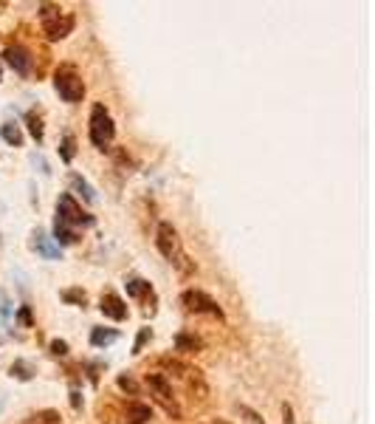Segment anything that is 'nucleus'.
Here are the masks:
<instances>
[{
  "label": "nucleus",
  "mask_w": 375,
  "mask_h": 424,
  "mask_svg": "<svg viewBox=\"0 0 375 424\" xmlns=\"http://www.w3.org/2000/svg\"><path fill=\"white\" fill-rule=\"evenodd\" d=\"M156 246H159V252H161L181 274H192V271H195V263H189V257H186V252H184V246H181L178 229H175L170 221H161V224H159Z\"/></svg>",
  "instance_id": "nucleus-1"
},
{
  "label": "nucleus",
  "mask_w": 375,
  "mask_h": 424,
  "mask_svg": "<svg viewBox=\"0 0 375 424\" xmlns=\"http://www.w3.org/2000/svg\"><path fill=\"white\" fill-rule=\"evenodd\" d=\"M161 368L167 371L164 376L172 382V379H178V382H184L186 385V390L189 393H198L200 399L206 396V382H203V374L198 371V368H192V365H186V362H181V360H172V357H161Z\"/></svg>",
  "instance_id": "nucleus-2"
},
{
  "label": "nucleus",
  "mask_w": 375,
  "mask_h": 424,
  "mask_svg": "<svg viewBox=\"0 0 375 424\" xmlns=\"http://www.w3.org/2000/svg\"><path fill=\"white\" fill-rule=\"evenodd\" d=\"M88 133H91V141H94L96 150H108L110 148V141L116 136V125H113V119H110V113H108V108L102 102H96L94 111H91V127H88Z\"/></svg>",
  "instance_id": "nucleus-3"
},
{
  "label": "nucleus",
  "mask_w": 375,
  "mask_h": 424,
  "mask_svg": "<svg viewBox=\"0 0 375 424\" xmlns=\"http://www.w3.org/2000/svg\"><path fill=\"white\" fill-rule=\"evenodd\" d=\"M40 23H43V31L48 34V40H62L73 29V15L62 12L54 3H43L40 6Z\"/></svg>",
  "instance_id": "nucleus-4"
},
{
  "label": "nucleus",
  "mask_w": 375,
  "mask_h": 424,
  "mask_svg": "<svg viewBox=\"0 0 375 424\" xmlns=\"http://www.w3.org/2000/svg\"><path fill=\"white\" fill-rule=\"evenodd\" d=\"M54 88L71 105L82 102V97H85V83H82V77L77 74V68H73V65H59L57 77H54Z\"/></svg>",
  "instance_id": "nucleus-5"
},
{
  "label": "nucleus",
  "mask_w": 375,
  "mask_h": 424,
  "mask_svg": "<svg viewBox=\"0 0 375 424\" xmlns=\"http://www.w3.org/2000/svg\"><path fill=\"white\" fill-rule=\"evenodd\" d=\"M147 388H149V396H156V402L172 416V418H181V404L175 399V390H172V382L164 376V374H147Z\"/></svg>",
  "instance_id": "nucleus-6"
},
{
  "label": "nucleus",
  "mask_w": 375,
  "mask_h": 424,
  "mask_svg": "<svg viewBox=\"0 0 375 424\" xmlns=\"http://www.w3.org/2000/svg\"><path fill=\"white\" fill-rule=\"evenodd\" d=\"M57 218L65 221L68 227H94V215L82 209V204H77L71 192H62L57 198Z\"/></svg>",
  "instance_id": "nucleus-7"
},
{
  "label": "nucleus",
  "mask_w": 375,
  "mask_h": 424,
  "mask_svg": "<svg viewBox=\"0 0 375 424\" xmlns=\"http://www.w3.org/2000/svg\"><path fill=\"white\" fill-rule=\"evenodd\" d=\"M181 303H184V309L186 311H195V314H212V317H217V320H223V309L217 306V300H212L206 292H200V289H186L184 295H181Z\"/></svg>",
  "instance_id": "nucleus-8"
},
{
  "label": "nucleus",
  "mask_w": 375,
  "mask_h": 424,
  "mask_svg": "<svg viewBox=\"0 0 375 424\" xmlns=\"http://www.w3.org/2000/svg\"><path fill=\"white\" fill-rule=\"evenodd\" d=\"M3 59L17 71L20 77H29V74H31V54H29L23 45H6V48H3Z\"/></svg>",
  "instance_id": "nucleus-9"
},
{
  "label": "nucleus",
  "mask_w": 375,
  "mask_h": 424,
  "mask_svg": "<svg viewBox=\"0 0 375 424\" xmlns=\"http://www.w3.org/2000/svg\"><path fill=\"white\" fill-rule=\"evenodd\" d=\"M99 309H102L105 317H110V320H116V323L127 320V303H124L119 295H113V292H105V295H102Z\"/></svg>",
  "instance_id": "nucleus-10"
},
{
  "label": "nucleus",
  "mask_w": 375,
  "mask_h": 424,
  "mask_svg": "<svg viewBox=\"0 0 375 424\" xmlns=\"http://www.w3.org/2000/svg\"><path fill=\"white\" fill-rule=\"evenodd\" d=\"M124 424H147L149 418H153V407L144 404V402H130L124 407Z\"/></svg>",
  "instance_id": "nucleus-11"
},
{
  "label": "nucleus",
  "mask_w": 375,
  "mask_h": 424,
  "mask_svg": "<svg viewBox=\"0 0 375 424\" xmlns=\"http://www.w3.org/2000/svg\"><path fill=\"white\" fill-rule=\"evenodd\" d=\"M31 246L45 257V260H57L59 257V246L43 232V229H34V235H31Z\"/></svg>",
  "instance_id": "nucleus-12"
},
{
  "label": "nucleus",
  "mask_w": 375,
  "mask_h": 424,
  "mask_svg": "<svg viewBox=\"0 0 375 424\" xmlns=\"http://www.w3.org/2000/svg\"><path fill=\"white\" fill-rule=\"evenodd\" d=\"M51 241H57L59 246H71V243H77L80 238H77V232H73V227H68L65 221L54 218V238Z\"/></svg>",
  "instance_id": "nucleus-13"
},
{
  "label": "nucleus",
  "mask_w": 375,
  "mask_h": 424,
  "mask_svg": "<svg viewBox=\"0 0 375 424\" xmlns=\"http://www.w3.org/2000/svg\"><path fill=\"white\" fill-rule=\"evenodd\" d=\"M175 348L184 351V353H198V351L203 348V339L195 337V334H189V331H181V334L175 337Z\"/></svg>",
  "instance_id": "nucleus-14"
},
{
  "label": "nucleus",
  "mask_w": 375,
  "mask_h": 424,
  "mask_svg": "<svg viewBox=\"0 0 375 424\" xmlns=\"http://www.w3.org/2000/svg\"><path fill=\"white\" fill-rule=\"evenodd\" d=\"M68 181H71L73 192H80V195H82L88 204H94V201H96V192H94V187H91V184H88V181L80 176V173H71V176H68Z\"/></svg>",
  "instance_id": "nucleus-15"
},
{
  "label": "nucleus",
  "mask_w": 375,
  "mask_h": 424,
  "mask_svg": "<svg viewBox=\"0 0 375 424\" xmlns=\"http://www.w3.org/2000/svg\"><path fill=\"white\" fill-rule=\"evenodd\" d=\"M124 286H127V295L130 297H153V286H149V283L147 280H141V277H127V283H124Z\"/></svg>",
  "instance_id": "nucleus-16"
},
{
  "label": "nucleus",
  "mask_w": 375,
  "mask_h": 424,
  "mask_svg": "<svg viewBox=\"0 0 375 424\" xmlns=\"http://www.w3.org/2000/svg\"><path fill=\"white\" fill-rule=\"evenodd\" d=\"M119 339V331L116 328H94L91 331V345L94 348H105V345H110V342H116Z\"/></svg>",
  "instance_id": "nucleus-17"
},
{
  "label": "nucleus",
  "mask_w": 375,
  "mask_h": 424,
  "mask_svg": "<svg viewBox=\"0 0 375 424\" xmlns=\"http://www.w3.org/2000/svg\"><path fill=\"white\" fill-rule=\"evenodd\" d=\"M0 136H3L6 145H12V148H23V130H20L17 125H12V122L0 125Z\"/></svg>",
  "instance_id": "nucleus-18"
},
{
  "label": "nucleus",
  "mask_w": 375,
  "mask_h": 424,
  "mask_svg": "<svg viewBox=\"0 0 375 424\" xmlns=\"http://www.w3.org/2000/svg\"><path fill=\"white\" fill-rule=\"evenodd\" d=\"M9 374H12V379L31 382V379H34V365H31V362H26V360H15V362H12V368H9Z\"/></svg>",
  "instance_id": "nucleus-19"
},
{
  "label": "nucleus",
  "mask_w": 375,
  "mask_h": 424,
  "mask_svg": "<svg viewBox=\"0 0 375 424\" xmlns=\"http://www.w3.org/2000/svg\"><path fill=\"white\" fill-rule=\"evenodd\" d=\"M73 156H77V139H73L71 133H65L62 141H59V159H62L65 164H71Z\"/></svg>",
  "instance_id": "nucleus-20"
},
{
  "label": "nucleus",
  "mask_w": 375,
  "mask_h": 424,
  "mask_svg": "<svg viewBox=\"0 0 375 424\" xmlns=\"http://www.w3.org/2000/svg\"><path fill=\"white\" fill-rule=\"evenodd\" d=\"M26 125H29V133H31L37 141H43L45 127H43V116H40V111H29V113H26Z\"/></svg>",
  "instance_id": "nucleus-21"
},
{
  "label": "nucleus",
  "mask_w": 375,
  "mask_h": 424,
  "mask_svg": "<svg viewBox=\"0 0 375 424\" xmlns=\"http://www.w3.org/2000/svg\"><path fill=\"white\" fill-rule=\"evenodd\" d=\"M59 297H62L65 303H71V306H82V309H85V303H88V295H85L82 289H65Z\"/></svg>",
  "instance_id": "nucleus-22"
},
{
  "label": "nucleus",
  "mask_w": 375,
  "mask_h": 424,
  "mask_svg": "<svg viewBox=\"0 0 375 424\" xmlns=\"http://www.w3.org/2000/svg\"><path fill=\"white\" fill-rule=\"evenodd\" d=\"M31 421H34V424H62V421H59V413H57V410H43V413L31 416Z\"/></svg>",
  "instance_id": "nucleus-23"
},
{
  "label": "nucleus",
  "mask_w": 375,
  "mask_h": 424,
  "mask_svg": "<svg viewBox=\"0 0 375 424\" xmlns=\"http://www.w3.org/2000/svg\"><path fill=\"white\" fill-rule=\"evenodd\" d=\"M149 339H153V331H149V328H141V331H138V337H135V345H133V353H135V357L144 351V345H147Z\"/></svg>",
  "instance_id": "nucleus-24"
},
{
  "label": "nucleus",
  "mask_w": 375,
  "mask_h": 424,
  "mask_svg": "<svg viewBox=\"0 0 375 424\" xmlns=\"http://www.w3.org/2000/svg\"><path fill=\"white\" fill-rule=\"evenodd\" d=\"M116 385H119L122 390H127V393H133V396H138V385H135V379H133V376H127V374H122V376L116 379Z\"/></svg>",
  "instance_id": "nucleus-25"
},
{
  "label": "nucleus",
  "mask_w": 375,
  "mask_h": 424,
  "mask_svg": "<svg viewBox=\"0 0 375 424\" xmlns=\"http://www.w3.org/2000/svg\"><path fill=\"white\" fill-rule=\"evenodd\" d=\"M237 410H240V416L246 418V424H265V421H263V418H260V416H257V413H254L251 407H246V404H240Z\"/></svg>",
  "instance_id": "nucleus-26"
},
{
  "label": "nucleus",
  "mask_w": 375,
  "mask_h": 424,
  "mask_svg": "<svg viewBox=\"0 0 375 424\" xmlns=\"http://www.w3.org/2000/svg\"><path fill=\"white\" fill-rule=\"evenodd\" d=\"M0 317H12V300H9V295L3 292V289H0Z\"/></svg>",
  "instance_id": "nucleus-27"
},
{
  "label": "nucleus",
  "mask_w": 375,
  "mask_h": 424,
  "mask_svg": "<svg viewBox=\"0 0 375 424\" xmlns=\"http://www.w3.org/2000/svg\"><path fill=\"white\" fill-rule=\"evenodd\" d=\"M51 353L54 357H68V342L65 339H51Z\"/></svg>",
  "instance_id": "nucleus-28"
},
{
  "label": "nucleus",
  "mask_w": 375,
  "mask_h": 424,
  "mask_svg": "<svg viewBox=\"0 0 375 424\" xmlns=\"http://www.w3.org/2000/svg\"><path fill=\"white\" fill-rule=\"evenodd\" d=\"M17 323H20V325H26V328H31V325H34V320H31V309H29V306H23V309L17 311Z\"/></svg>",
  "instance_id": "nucleus-29"
},
{
  "label": "nucleus",
  "mask_w": 375,
  "mask_h": 424,
  "mask_svg": "<svg viewBox=\"0 0 375 424\" xmlns=\"http://www.w3.org/2000/svg\"><path fill=\"white\" fill-rule=\"evenodd\" d=\"M71 404H73V410H80V407H82V396H80V390H77V388L71 390Z\"/></svg>",
  "instance_id": "nucleus-30"
},
{
  "label": "nucleus",
  "mask_w": 375,
  "mask_h": 424,
  "mask_svg": "<svg viewBox=\"0 0 375 424\" xmlns=\"http://www.w3.org/2000/svg\"><path fill=\"white\" fill-rule=\"evenodd\" d=\"M282 416H285V424H296V421H293V407H291V404H282Z\"/></svg>",
  "instance_id": "nucleus-31"
},
{
  "label": "nucleus",
  "mask_w": 375,
  "mask_h": 424,
  "mask_svg": "<svg viewBox=\"0 0 375 424\" xmlns=\"http://www.w3.org/2000/svg\"><path fill=\"white\" fill-rule=\"evenodd\" d=\"M0 83H3V68H0Z\"/></svg>",
  "instance_id": "nucleus-32"
},
{
  "label": "nucleus",
  "mask_w": 375,
  "mask_h": 424,
  "mask_svg": "<svg viewBox=\"0 0 375 424\" xmlns=\"http://www.w3.org/2000/svg\"><path fill=\"white\" fill-rule=\"evenodd\" d=\"M214 424H226V421H214Z\"/></svg>",
  "instance_id": "nucleus-33"
}]
</instances>
